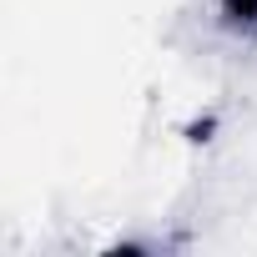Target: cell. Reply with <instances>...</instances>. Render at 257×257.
I'll use <instances>...</instances> for the list:
<instances>
[{
	"label": "cell",
	"mask_w": 257,
	"mask_h": 257,
	"mask_svg": "<svg viewBox=\"0 0 257 257\" xmlns=\"http://www.w3.org/2000/svg\"><path fill=\"white\" fill-rule=\"evenodd\" d=\"M222 11L237 21H257V0H222Z\"/></svg>",
	"instance_id": "6da1fadb"
}]
</instances>
